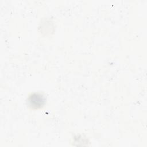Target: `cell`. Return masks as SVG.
<instances>
[{
    "instance_id": "1",
    "label": "cell",
    "mask_w": 147,
    "mask_h": 147,
    "mask_svg": "<svg viewBox=\"0 0 147 147\" xmlns=\"http://www.w3.org/2000/svg\"><path fill=\"white\" fill-rule=\"evenodd\" d=\"M45 102L44 96L39 92H34L31 94L28 98V106L33 109L41 108L44 106Z\"/></svg>"
}]
</instances>
